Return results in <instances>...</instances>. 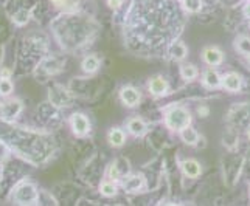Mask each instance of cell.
Here are the masks:
<instances>
[{
    "label": "cell",
    "mask_w": 250,
    "mask_h": 206,
    "mask_svg": "<svg viewBox=\"0 0 250 206\" xmlns=\"http://www.w3.org/2000/svg\"><path fill=\"white\" fill-rule=\"evenodd\" d=\"M193 121V116H191V112L188 110V107L184 106H169L165 113H163V124L171 132H180L182 129L191 126Z\"/></svg>",
    "instance_id": "1"
},
{
    "label": "cell",
    "mask_w": 250,
    "mask_h": 206,
    "mask_svg": "<svg viewBox=\"0 0 250 206\" xmlns=\"http://www.w3.org/2000/svg\"><path fill=\"white\" fill-rule=\"evenodd\" d=\"M118 185L126 194H139L146 187V178L143 174L129 172L127 175H125L122 180H120Z\"/></svg>",
    "instance_id": "2"
},
{
    "label": "cell",
    "mask_w": 250,
    "mask_h": 206,
    "mask_svg": "<svg viewBox=\"0 0 250 206\" xmlns=\"http://www.w3.org/2000/svg\"><path fill=\"white\" fill-rule=\"evenodd\" d=\"M120 101L127 109H134L142 102V92L134 85H125L120 90Z\"/></svg>",
    "instance_id": "3"
},
{
    "label": "cell",
    "mask_w": 250,
    "mask_h": 206,
    "mask_svg": "<svg viewBox=\"0 0 250 206\" xmlns=\"http://www.w3.org/2000/svg\"><path fill=\"white\" fill-rule=\"evenodd\" d=\"M148 92L154 98H163L169 93V82L162 75L152 76L148 82Z\"/></svg>",
    "instance_id": "4"
},
{
    "label": "cell",
    "mask_w": 250,
    "mask_h": 206,
    "mask_svg": "<svg viewBox=\"0 0 250 206\" xmlns=\"http://www.w3.org/2000/svg\"><path fill=\"white\" fill-rule=\"evenodd\" d=\"M244 85V79L238 72H229L222 75V89L229 93H239Z\"/></svg>",
    "instance_id": "5"
},
{
    "label": "cell",
    "mask_w": 250,
    "mask_h": 206,
    "mask_svg": "<svg viewBox=\"0 0 250 206\" xmlns=\"http://www.w3.org/2000/svg\"><path fill=\"white\" fill-rule=\"evenodd\" d=\"M202 61L208 67H219L224 64V51L214 45L205 47L202 50Z\"/></svg>",
    "instance_id": "6"
},
{
    "label": "cell",
    "mask_w": 250,
    "mask_h": 206,
    "mask_svg": "<svg viewBox=\"0 0 250 206\" xmlns=\"http://www.w3.org/2000/svg\"><path fill=\"white\" fill-rule=\"evenodd\" d=\"M70 126L76 136H85L90 132V121L84 113H73L70 119Z\"/></svg>",
    "instance_id": "7"
},
{
    "label": "cell",
    "mask_w": 250,
    "mask_h": 206,
    "mask_svg": "<svg viewBox=\"0 0 250 206\" xmlns=\"http://www.w3.org/2000/svg\"><path fill=\"white\" fill-rule=\"evenodd\" d=\"M202 85L210 90L222 87V75L216 70V67H208L202 73Z\"/></svg>",
    "instance_id": "8"
},
{
    "label": "cell",
    "mask_w": 250,
    "mask_h": 206,
    "mask_svg": "<svg viewBox=\"0 0 250 206\" xmlns=\"http://www.w3.org/2000/svg\"><path fill=\"white\" fill-rule=\"evenodd\" d=\"M126 132L135 136V138H140V136H143L148 132V124L140 116H131L126 121Z\"/></svg>",
    "instance_id": "9"
},
{
    "label": "cell",
    "mask_w": 250,
    "mask_h": 206,
    "mask_svg": "<svg viewBox=\"0 0 250 206\" xmlns=\"http://www.w3.org/2000/svg\"><path fill=\"white\" fill-rule=\"evenodd\" d=\"M70 93L68 90H65L61 85H55L53 89L50 90V101L51 104H55L56 107H65L70 104Z\"/></svg>",
    "instance_id": "10"
},
{
    "label": "cell",
    "mask_w": 250,
    "mask_h": 206,
    "mask_svg": "<svg viewBox=\"0 0 250 206\" xmlns=\"http://www.w3.org/2000/svg\"><path fill=\"white\" fill-rule=\"evenodd\" d=\"M180 169H182V174L187 177V178H199L201 174H202V166L201 163L194 160V158H187L180 163Z\"/></svg>",
    "instance_id": "11"
},
{
    "label": "cell",
    "mask_w": 250,
    "mask_h": 206,
    "mask_svg": "<svg viewBox=\"0 0 250 206\" xmlns=\"http://www.w3.org/2000/svg\"><path fill=\"white\" fill-rule=\"evenodd\" d=\"M168 56L176 62H184L188 56V48L185 45V42H182V40L171 42L168 47Z\"/></svg>",
    "instance_id": "12"
},
{
    "label": "cell",
    "mask_w": 250,
    "mask_h": 206,
    "mask_svg": "<svg viewBox=\"0 0 250 206\" xmlns=\"http://www.w3.org/2000/svg\"><path fill=\"white\" fill-rule=\"evenodd\" d=\"M16 200L19 203H31L38 200L36 187L33 185H22L16 192Z\"/></svg>",
    "instance_id": "13"
},
{
    "label": "cell",
    "mask_w": 250,
    "mask_h": 206,
    "mask_svg": "<svg viewBox=\"0 0 250 206\" xmlns=\"http://www.w3.org/2000/svg\"><path fill=\"white\" fill-rule=\"evenodd\" d=\"M179 136L187 146H199V143L204 140L201 136V133L197 132L193 126H188V127L182 129V131L179 132Z\"/></svg>",
    "instance_id": "14"
},
{
    "label": "cell",
    "mask_w": 250,
    "mask_h": 206,
    "mask_svg": "<svg viewBox=\"0 0 250 206\" xmlns=\"http://www.w3.org/2000/svg\"><path fill=\"white\" fill-rule=\"evenodd\" d=\"M126 140H127V133L122 127H112L107 133V141L112 148H122V146L126 144Z\"/></svg>",
    "instance_id": "15"
},
{
    "label": "cell",
    "mask_w": 250,
    "mask_h": 206,
    "mask_svg": "<svg viewBox=\"0 0 250 206\" xmlns=\"http://www.w3.org/2000/svg\"><path fill=\"white\" fill-rule=\"evenodd\" d=\"M180 78L187 82H191L194 79H197V76H199V70H197V67L191 62H185L180 65Z\"/></svg>",
    "instance_id": "16"
},
{
    "label": "cell",
    "mask_w": 250,
    "mask_h": 206,
    "mask_svg": "<svg viewBox=\"0 0 250 206\" xmlns=\"http://www.w3.org/2000/svg\"><path fill=\"white\" fill-rule=\"evenodd\" d=\"M100 192H101V195L107 197V199H110V197H115L118 194V183L114 182V180L107 178L100 185Z\"/></svg>",
    "instance_id": "17"
},
{
    "label": "cell",
    "mask_w": 250,
    "mask_h": 206,
    "mask_svg": "<svg viewBox=\"0 0 250 206\" xmlns=\"http://www.w3.org/2000/svg\"><path fill=\"white\" fill-rule=\"evenodd\" d=\"M179 2L182 5L184 11L188 14H197L204 8V0H179Z\"/></svg>",
    "instance_id": "18"
},
{
    "label": "cell",
    "mask_w": 250,
    "mask_h": 206,
    "mask_svg": "<svg viewBox=\"0 0 250 206\" xmlns=\"http://www.w3.org/2000/svg\"><path fill=\"white\" fill-rule=\"evenodd\" d=\"M21 110H22V104L19 101H10V102H6V104L3 106L2 109V115L6 118V119H11L14 116H17L21 113Z\"/></svg>",
    "instance_id": "19"
},
{
    "label": "cell",
    "mask_w": 250,
    "mask_h": 206,
    "mask_svg": "<svg viewBox=\"0 0 250 206\" xmlns=\"http://www.w3.org/2000/svg\"><path fill=\"white\" fill-rule=\"evenodd\" d=\"M81 67H83V70H84L85 73H89V75L95 73V72H97L98 68H100V59H98V56H95V55L85 56V57L83 59Z\"/></svg>",
    "instance_id": "20"
},
{
    "label": "cell",
    "mask_w": 250,
    "mask_h": 206,
    "mask_svg": "<svg viewBox=\"0 0 250 206\" xmlns=\"http://www.w3.org/2000/svg\"><path fill=\"white\" fill-rule=\"evenodd\" d=\"M235 50L241 56L246 57L250 53V36H246V34H243V36H238L235 39Z\"/></svg>",
    "instance_id": "21"
},
{
    "label": "cell",
    "mask_w": 250,
    "mask_h": 206,
    "mask_svg": "<svg viewBox=\"0 0 250 206\" xmlns=\"http://www.w3.org/2000/svg\"><path fill=\"white\" fill-rule=\"evenodd\" d=\"M238 140H239V136L235 131H229L224 133V146L229 149H235L238 144Z\"/></svg>",
    "instance_id": "22"
},
{
    "label": "cell",
    "mask_w": 250,
    "mask_h": 206,
    "mask_svg": "<svg viewBox=\"0 0 250 206\" xmlns=\"http://www.w3.org/2000/svg\"><path fill=\"white\" fill-rule=\"evenodd\" d=\"M58 8H62L64 11H73L81 3V0H53Z\"/></svg>",
    "instance_id": "23"
},
{
    "label": "cell",
    "mask_w": 250,
    "mask_h": 206,
    "mask_svg": "<svg viewBox=\"0 0 250 206\" xmlns=\"http://www.w3.org/2000/svg\"><path fill=\"white\" fill-rule=\"evenodd\" d=\"M11 92H13V84H11V81L6 79V78L0 79V93H2V95H10Z\"/></svg>",
    "instance_id": "24"
},
{
    "label": "cell",
    "mask_w": 250,
    "mask_h": 206,
    "mask_svg": "<svg viewBox=\"0 0 250 206\" xmlns=\"http://www.w3.org/2000/svg\"><path fill=\"white\" fill-rule=\"evenodd\" d=\"M28 16H30V13L27 11V10H22V11H19L16 16H14V22L17 23V25H23V23H27L28 22Z\"/></svg>",
    "instance_id": "25"
},
{
    "label": "cell",
    "mask_w": 250,
    "mask_h": 206,
    "mask_svg": "<svg viewBox=\"0 0 250 206\" xmlns=\"http://www.w3.org/2000/svg\"><path fill=\"white\" fill-rule=\"evenodd\" d=\"M196 113L199 115V118H207L210 116V107L205 106V104H201L199 107L196 109Z\"/></svg>",
    "instance_id": "26"
},
{
    "label": "cell",
    "mask_w": 250,
    "mask_h": 206,
    "mask_svg": "<svg viewBox=\"0 0 250 206\" xmlns=\"http://www.w3.org/2000/svg\"><path fill=\"white\" fill-rule=\"evenodd\" d=\"M123 2H125V0H107V5H109L110 10L117 11V10H120V8H122Z\"/></svg>",
    "instance_id": "27"
},
{
    "label": "cell",
    "mask_w": 250,
    "mask_h": 206,
    "mask_svg": "<svg viewBox=\"0 0 250 206\" xmlns=\"http://www.w3.org/2000/svg\"><path fill=\"white\" fill-rule=\"evenodd\" d=\"M241 16L244 19H250V2H244L243 8H241Z\"/></svg>",
    "instance_id": "28"
},
{
    "label": "cell",
    "mask_w": 250,
    "mask_h": 206,
    "mask_svg": "<svg viewBox=\"0 0 250 206\" xmlns=\"http://www.w3.org/2000/svg\"><path fill=\"white\" fill-rule=\"evenodd\" d=\"M5 155H6V148H5L2 143H0V161L5 158Z\"/></svg>",
    "instance_id": "29"
},
{
    "label": "cell",
    "mask_w": 250,
    "mask_h": 206,
    "mask_svg": "<svg viewBox=\"0 0 250 206\" xmlns=\"http://www.w3.org/2000/svg\"><path fill=\"white\" fill-rule=\"evenodd\" d=\"M0 75H2V78H10V75H11V72L10 70H2V73H0Z\"/></svg>",
    "instance_id": "30"
},
{
    "label": "cell",
    "mask_w": 250,
    "mask_h": 206,
    "mask_svg": "<svg viewBox=\"0 0 250 206\" xmlns=\"http://www.w3.org/2000/svg\"><path fill=\"white\" fill-rule=\"evenodd\" d=\"M247 138L250 140V126H249V129H247Z\"/></svg>",
    "instance_id": "31"
},
{
    "label": "cell",
    "mask_w": 250,
    "mask_h": 206,
    "mask_svg": "<svg viewBox=\"0 0 250 206\" xmlns=\"http://www.w3.org/2000/svg\"><path fill=\"white\" fill-rule=\"evenodd\" d=\"M246 59H247V62H249V65H250V53H249V55L246 56Z\"/></svg>",
    "instance_id": "32"
},
{
    "label": "cell",
    "mask_w": 250,
    "mask_h": 206,
    "mask_svg": "<svg viewBox=\"0 0 250 206\" xmlns=\"http://www.w3.org/2000/svg\"><path fill=\"white\" fill-rule=\"evenodd\" d=\"M247 25H249V28H250V19H247Z\"/></svg>",
    "instance_id": "33"
},
{
    "label": "cell",
    "mask_w": 250,
    "mask_h": 206,
    "mask_svg": "<svg viewBox=\"0 0 250 206\" xmlns=\"http://www.w3.org/2000/svg\"><path fill=\"white\" fill-rule=\"evenodd\" d=\"M246 2H250V0H246Z\"/></svg>",
    "instance_id": "34"
},
{
    "label": "cell",
    "mask_w": 250,
    "mask_h": 206,
    "mask_svg": "<svg viewBox=\"0 0 250 206\" xmlns=\"http://www.w3.org/2000/svg\"><path fill=\"white\" fill-rule=\"evenodd\" d=\"M249 194H250V191H249Z\"/></svg>",
    "instance_id": "35"
}]
</instances>
